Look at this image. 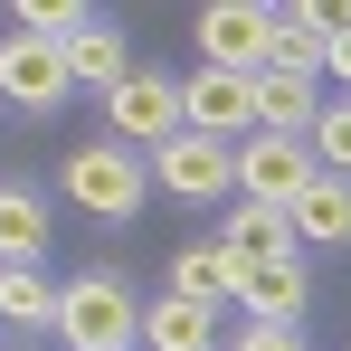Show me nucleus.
Returning <instances> with one entry per match:
<instances>
[{
    "label": "nucleus",
    "mask_w": 351,
    "mask_h": 351,
    "mask_svg": "<svg viewBox=\"0 0 351 351\" xmlns=\"http://www.w3.org/2000/svg\"><path fill=\"white\" fill-rule=\"evenodd\" d=\"M228 351H304V323H247Z\"/></svg>",
    "instance_id": "aec40b11"
},
{
    "label": "nucleus",
    "mask_w": 351,
    "mask_h": 351,
    "mask_svg": "<svg viewBox=\"0 0 351 351\" xmlns=\"http://www.w3.org/2000/svg\"><path fill=\"white\" fill-rule=\"evenodd\" d=\"M58 58H66V86H95V95H114L123 76H133V58H123V29H105V19H86V29L66 38Z\"/></svg>",
    "instance_id": "ddd939ff"
},
{
    "label": "nucleus",
    "mask_w": 351,
    "mask_h": 351,
    "mask_svg": "<svg viewBox=\"0 0 351 351\" xmlns=\"http://www.w3.org/2000/svg\"><path fill=\"white\" fill-rule=\"evenodd\" d=\"M180 133L247 143V133H256V76H237V66H199V76H180Z\"/></svg>",
    "instance_id": "423d86ee"
},
{
    "label": "nucleus",
    "mask_w": 351,
    "mask_h": 351,
    "mask_svg": "<svg viewBox=\"0 0 351 351\" xmlns=\"http://www.w3.org/2000/svg\"><path fill=\"white\" fill-rule=\"evenodd\" d=\"M152 180L171 199H228L237 190V143H209V133H171L152 152Z\"/></svg>",
    "instance_id": "0eeeda50"
},
{
    "label": "nucleus",
    "mask_w": 351,
    "mask_h": 351,
    "mask_svg": "<svg viewBox=\"0 0 351 351\" xmlns=\"http://www.w3.org/2000/svg\"><path fill=\"white\" fill-rule=\"evenodd\" d=\"M86 29V10L76 0H19V38H48V48H66Z\"/></svg>",
    "instance_id": "6ab92c4d"
},
{
    "label": "nucleus",
    "mask_w": 351,
    "mask_h": 351,
    "mask_svg": "<svg viewBox=\"0 0 351 351\" xmlns=\"http://www.w3.org/2000/svg\"><path fill=\"white\" fill-rule=\"evenodd\" d=\"M285 219H294V247H351V180L323 171V180L285 209Z\"/></svg>",
    "instance_id": "4468645a"
},
{
    "label": "nucleus",
    "mask_w": 351,
    "mask_h": 351,
    "mask_svg": "<svg viewBox=\"0 0 351 351\" xmlns=\"http://www.w3.org/2000/svg\"><path fill=\"white\" fill-rule=\"evenodd\" d=\"M143 342L152 351H219V304H190V294L143 304Z\"/></svg>",
    "instance_id": "f8f14e48"
},
{
    "label": "nucleus",
    "mask_w": 351,
    "mask_h": 351,
    "mask_svg": "<svg viewBox=\"0 0 351 351\" xmlns=\"http://www.w3.org/2000/svg\"><path fill=\"white\" fill-rule=\"evenodd\" d=\"M304 143H313V171H332V180H351V95H342V105H323Z\"/></svg>",
    "instance_id": "a211bd4d"
},
{
    "label": "nucleus",
    "mask_w": 351,
    "mask_h": 351,
    "mask_svg": "<svg viewBox=\"0 0 351 351\" xmlns=\"http://www.w3.org/2000/svg\"><path fill=\"white\" fill-rule=\"evenodd\" d=\"M0 105H19V114H58L66 105V58L48 38H10L0 48Z\"/></svg>",
    "instance_id": "6e6552de"
},
{
    "label": "nucleus",
    "mask_w": 351,
    "mask_h": 351,
    "mask_svg": "<svg viewBox=\"0 0 351 351\" xmlns=\"http://www.w3.org/2000/svg\"><path fill=\"white\" fill-rule=\"evenodd\" d=\"M58 342L66 351H133L143 342V304L123 294V276L86 266L76 285H58Z\"/></svg>",
    "instance_id": "f257e3e1"
},
{
    "label": "nucleus",
    "mask_w": 351,
    "mask_h": 351,
    "mask_svg": "<svg viewBox=\"0 0 351 351\" xmlns=\"http://www.w3.org/2000/svg\"><path fill=\"white\" fill-rule=\"evenodd\" d=\"M199 66L266 76V66H276V10H256V0H209V10H199Z\"/></svg>",
    "instance_id": "39448f33"
},
{
    "label": "nucleus",
    "mask_w": 351,
    "mask_h": 351,
    "mask_svg": "<svg viewBox=\"0 0 351 351\" xmlns=\"http://www.w3.org/2000/svg\"><path fill=\"white\" fill-rule=\"evenodd\" d=\"M237 276H247V266H237L228 247H180V256H171V294H190V304L237 294Z\"/></svg>",
    "instance_id": "f3484780"
},
{
    "label": "nucleus",
    "mask_w": 351,
    "mask_h": 351,
    "mask_svg": "<svg viewBox=\"0 0 351 351\" xmlns=\"http://www.w3.org/2000/svg\"><path fill=\"white\" fill-rule=\"evenodd\" d=\"M313 143L304 133H247L237 143V199H256V209H294L304 190H313Z\"/></svg>",
    "instance_id": "7ed1b4c3"
},
{
    "label": "nucleus",
    "mask_w": 351,
    "mask_h": 351,
    "mask_svg": "<svg viewBox=\"0 0 351 351\" xmlns=\"http://www.w3.org/2000/svg\"><path fill=\"white\" fill-rule=\"evenodd\" d=\"M105 133H114L123 152H162L180 133V76H162V66H133L114 95H105Z\"/></svg>",
    "instance_id": "20e7f679"
},
{
    "label": "nucleus",
    "mask_w": 351,
    "mask_h": 351,
    "mask_svg": "<svg viewBox=\"0 0 351 351\" xmlns=\"http://www.w3.org/2000/svg\"><path fill=\"white\" fill-rule=\"evenodd\" d=\"M38 256H48V199L0 190V266H38Z\"/></svg>",
    "instance_id": "2eb2a0df"
},
{
    "label": "nucleus",
    "mask_w": 351,
    "mask_h": 351,
    "mask_svg": "<svg viewBox=\"0 0 351 351\" xmlns=\"http://www.w3.org/2000/svg\"><path fill=\"white\" fill-rule=\"evenodd\" d=\"M143 190H152V162L123 152V143H76V152H66V199H76L86 219H133Z\"/></svg>",
    "instance_id": "f03ea898"
},
{
    "label": "nucleus",
    "mask_w": 351,
    "mask_h": 351,
    "mask_svg": "<svg viewBox=\"0 0 351 351\" xmlns=\"http://www.w3.org/2000/svg\"><path fill=\"white\" fill-rule=\"evenodd\" d=\"M0 323H19V332H58V285H48L38 266H0Z\"/></svg>",
    "instance_id": "dca6fc26"
},
{
    "label": "nucleus",
    "mask_w": 351,
    "mask_h": 351,
    "mask_svg": "<svg viewBox=\"0 0 351 351\" xmlns=\"http://www.w3.org/2000/svg\"><path fill=\"white\" fill-rule=\"evenodd\" d=\"M323 66H332V76H342V86H351V10H342V38L323 48Z\"/></svg>",
    "instance_id": "412c9836"
},
{
    "label": "nucleus",
    "mask_w": 351,
    "mask_h": 351,
    "mask_svg": "<svg viewBox=\"0 0 351 351\" xmlns=\"http://www.w3.org/2000/svg\"><path fill=\"white\" fill-rule=\"evenodd\" d=\"M219 247H228L237 266H285V256H304V247H294V219L285 209H256V199L228 209V237H219Z\"/></svg>",
    "instance_id": "9b49d317"
},
{
    "label": "nucleus",
    "mask_w": 351,
    "mask_h": 351,
    "mask_svg": "<svg viewBox=\"0 0 351 351\" xmlns=\"http://www.w3.org/2000/svg\"><path fill=\"white\" fill-rule=\"evenodd\" d=\"M323 95H313V66H266L256 76V133H313Z\"/></svg>",
    "instance_id": "9d476101"
},
{
    "label": "nucleus",
    "mask_w": 351,
    "mask_h": 351,
    "mask_svg": "<svg viewBox=\"0 0 351 351\" xmlns=\"http://www.w3.org/2000/svg\"><path fill=\"white\" fill-rule=\"evenodd\" d=\"M237 304H247V323H304V304H313L304 256H285V266H247V276H237Z\"/></svg>",
    "instance_id": "1a4fd4ad"
}]
</instances>
